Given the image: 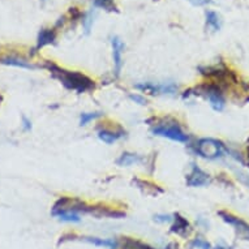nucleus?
Listing matches in <instances>:
<instances>
[{
    "instance_id": "obj_12",
    "label": "nucleus",
    "mask_w": 249,
    "mask_h": 249,
    "mask_svg": "<svg viewBox=\"0 0 249 249\" xmlns=\"http://www.w3.org/2000/svg\"><path fill=\"white\" fill-rule=\"evenodd\" d=\"M0 63L1 64H5V66H12V67H18V68H25V70H34L37 68V66H34L32 63H29L25 59H20V57L15 56H4L0 59Z\"/></svg>"
},
{
    "instance_id": "obj_15",
    "label": "nucleus",
    "mask_w": 249,
    "mask_h": 249,
    "mask_svg": "<svg viewBox=\"0 0 249 249\" xmlns=\"http://www.w3.org/2000/svg\"><path fill=\"white\" fill-rule=\"evenodd\" d=\"M141 162V157L137 154H133V153H123L120 155V158L116 160V163L122 167H128V166H132L135 163H140Z\"/></svg>"
},
{
    "instance_id": "obj_29",
    "label": "nucleus",
    "mask_w": 249,
    "mask_h": 249,
    "mask_svg": "<svg viewBox=\"0 0 249 249\" xmlns=\"http://www.w3.org/2000/svg\"><path fill=\"white\" fill-rule=\"evenodd\" d=\"M176 248H178V245H176L175 243H171V244H168L164 249H176Z\"/></svg>"
},
{
    "instance_id": "obj_27",
    "label": "nucleus",
    "mask_w": 249,
    "mask_h": 249,
    "mask_svg": "<svg viewBox=\"0 0 249 249\" xmlns=\"http://www.w3.org/2000/svg\"><path fill=\"white\" fill-rule=\"evenodd\" d=\"M154 219L157 222H168V221H171V218H170V215H155Z\"/></svg>"
},
{
    "instance_id": "obj_26",
    "label": "nucleus",
    "mask_w": 249,
    "mask_h": 249,
    "mask_svg": "<svg viewBox=\"0 0 249 249\" xmlns=\"http://www.w3.org/2000/svg\"><path fill=\"white\" fill-rule=\"evenodd\" d=\"M22 123H24V129H25V131H30V129H32V123H30V120H29L28 118L22 116Z\"/></svg>"
},
{
    "instance_id": "obj_18",
    "label": "nucleus",
    "mask_w": 249,
    "mask_h": 249,
    "mask_svg": "<svg viewBox=\"0 0 249 249\" xmlns=\"http://www.w3.org/2000/svg\"><path fill=\"white\" fill-rule=\"evenodd\" d=\"M97 8H102L107 12H118V7L115 4V0H91Z\"/></svg>"
},
{
    "instance_id": "obj_14",
    "label": "nucleus",
    "mask_w": 249,
    "mask_h": 249,
    "mask_svg": "<svg viewBox=\"0 0 249 249\" xmlns=\"http://www.w3.org/2000/svg\"><path fill=\"white\" fill-rule=\"evenodd\" d=\"M124 136V131L123 129H120L119 132H115V131H111V129H101V131L98 132V137L99 140H102L103 142L106 143H114L115 141H118L120 137H123Z\"/></svg>"
},
{
    "instance_id": "obj_30",
    "label": "nucleus",
    "mask_w": 249,
    "mask_h": 249,
    "mask_svg": "<svg viewBox=\"0 0 249 249\" xmlns=\"http://www.w3.org/2000/svg\"><path fill=\"white\" fill-rule=\"evenodd\" d=\"M3 102V95H0V103Z\"/></svg>"
},
{
    "instance_id": "obj_23",
    "label": "nucleus",
    "mask_w": 249,
    "mask_h": 249,
    "mask_svg": "<svg viewBox=\"0 0 249 249\" xmlns=\"http://www.w3.org/2000/svg\"><path fill=\"white\" fill-rule=\"evenodd\" d=\"M191 248H197V249H210L212 245L209 244L208 241L202 240V239H195L191 243Z\"/></svg>"
},
{
    "instance_id": "obj_9",
    "label": "nucleus",
    "mask_w": 249,
    "mask_h": 249,
    "mask_svg": "<svg viewBox=\"0 0 249 249\" xmlns=\"http://www.w3.org/2000/svg\"><path fill=\"white\" fill-rule=\"evenodd\" d=\"M133 184H135L137 188L142 191L143 195H147V196L157 197L158 195H162V193L164 192L163 189L160 188V185L150 183V181H147V180L139 179V178H135V179H133Z\"/></svg>"
},
{
    "instance_id": "obj_19",
    "label": "nucleus",
    "mask_w": 249,
    "mask_h": 249,
    "mask_svg": "<svg viewBox=\"0 0 249 249\" xmlns=\"http://www.w3.org/2000/svg\"><path fill=\"white\" fill-rule=\"evenodd\" d=\"M81 240L98 245V247H108V248H115L116 247V243H114L112 240H103V239H98V237H81Z\"/></svg>"
},
{
    "instance_id": "obj_3",
    "label": "nucleus",
    "mask_w": 249,
    "mask_h": 249,
    "mask_svg": "<svg viewBox=\"0 0 249 249\" xmlns=\"http://www.w3.org/2000/svg\"><path fill=\"white\" fill-rule=\"evenodd\" d=\"M227 150L223 142L214 139H201L197 141L195 145V151L202 158L208 160H215L223 155V153Z\"/></svg>"
},
{
    "instance_id": "obj_5",
    "label": "nucleus",
    "mask_w": 249,
    "mask_h": 249,
    "mask_svg": "<svg viewBox=\"0 0 249 249\" xmlns=\"http://www.w3.org/2000/svg\"><path fill=\"white\" fill-rule=\"evenodd\" d=\"M135 89L141 90V91H145L147 94H174L178 91V86L175 84H163V85H154V84H139V85L135 86Z\"/></svg>"
},
{
    "instance_id": "obj_17",
    "label": "nucleus",
    "mask_w": 249,
    "mask_h": 249,
    "mask_svg": "<svg viewBox=\"0 0 249 249\" xmlns=\"http://www.w3.org/2000/svg\"><path fill=\"white\" fill-rule=\"evenodd\" d=\"M206 24L208 26L213 29V30H221L222 28V21L218 16V13L213 12V11H208L206 12Z\"/></svg>"
},
{
    "instance_id": "obj_28",
    "label": "nucleus",
    "mask_w": 249,
    "mask_h": 249,
    "mask_svg": "<svg viewBox=\"0 0 249 249\" xmlns=\"http://www.w3.org/2000/svg\"><path fill=\"white\" fill-rule=\"evenodd\" d=\"M239 178H240V180L245 184V185H248V187H249V176L248 175L240 174V175H239Z\"/></svg>"
},
{
    "instance_id": "obj_10",
    "label": "nucleus",
    "mask_w": 249,
    "mask_h": 249,
    "mask_svg": "<svg viewBox=\"0 0 249 249\" xmlns=\"http://www.w3.org/2000/svg\"><path fill=\"white\" fill-rule=\"evenodd\" d=\"M174 219H175V223L171 227V232L178 233L180 236H187L188 232L191 231V225H189V222L181 216L180 214L176 213L175 215H174Z\"/></svg>"
},
{
    "instance_id": "obj_20",
    "label": "nucleus",
    "mask_w": 249,
    "mask_h": 249,
    "mask_svg": "<svg viewBox=\"0 0 249 249\" xmlns=\"http://www.w3.org/2000/svg\"><path fill=\"white\" fill-rule=\"evenodd\" d=\"M57 216L60 221H64V222H80L81 221V218L78 215L77 213H72V212H64V213H60V214H57Z\"/></svg>"
},
{
    "instance_id": "obj_7",
    "label": "nucleus",
    "mask_w": 249,
    "mask_h": 249,
    "mask_svg": "<svg viewBox=\"0 0 249 249\" xmlns=\"http://www.w3.org/2000/svg\"><path fill=\"white\" fill-rule=\"evenodd\" d=\"M86 213L93 214L97 218H124L125 213L119 212V210H114V209L107 208V206H88Z\"/></svg>"
},
{
    "instance_id": "obj_11",
    "label": "nucleus",
    "mask_w": 249,
    "mask_h": 249,
    "mask_svg": "<svg viewBox=\"0 0 249 249\" xmlns=\"http://www.w3.org/2000/svg\"><path fill=\"white\" fill-rule=\"evenodd\" d=\"M56 39V30L55 29H42L38 34L37 50L42 49L47 45H53Z\"/></svg>"
},
{
    "instance_id": "obj_8",
    "label": "nucleus",
    "mask_w": 249,
    "mask_h": 249,
    "mask_svg": "<svg viewBox=\"0 0 249 249\" xmlns=\"http://www.w3.org/2000/svg\"><path fill=\"white\" fill-rule=\"evenodd\" d=\"M111 45H112V55H114V64H115V74L118 77L120 74V71H122L123 66V59L122 53L123 50H124V43L122 42V39L119 37L111 38Z\"/></svg>"
},
{
    "instance_id": "obj_32",
    "label": "nucleus",
    "mask_w": 249,
    "mask_h": 249,
    "mask_svg": "<svg viewBox=\"0 0 249 249\" xmlns=\"http://www.w3.org/2000/svg\"><path fill=\"white\" fill-rule=\"evenodd\" d=\"M248 143H249V139H248Z\"/></svg>"
},
{
    "instance_id": "obj_6",
    "label": "nucleus",
    "mask_w": 249,
    "mask_h": 249,
    "mask_svg": "<svg viewBox=\"0 0 249 249\" xmlns=\"http://www.w3.org/2000/svg\"><path fill=\"white\" fill-rule=\"evenodd\" d=\"M210 183V176L205 171H202L196 164L192 166V171L187 176V185L188 187H204Z\"/></svg>"
},
{
    "instance_id": "obj_22",
    "label": "nucleus",
    "mask_w": 249,
    "mask_h": 249,
    "mask_svg": "<svg viewBox=\"0 0 249 249\" xmlns=\"http://www.w3.org/2000/svg\"><path fill=\"white\" fill-rule=\"evenodd\" d=\"M93 12L86 13L85 17H82V24H84V28H85V33L89 34L90 33V29H91V25H93Z\"/></svg>"
},
{
    "instance_id": "obj_4",
    "label": "nucleus",
    "mask_w": 249,
    "mask_h": 249,
    "mask_svg": "<svg viewBox=\"0 0 249 249\" xmlns=\"http://www.w3.org/2000/svg\"><path fill=\"white\" fill-rule=\"evenodd\" d=\"M200 73L205 77L213 78L214 81L219 82H233L237 84V78L232 71H230L225 64H219V66H209V67H200L198 68Z\"/></svg>"
},
{
    "instance_id": "obj_31",
    "label": "nucleus",
    "mask_w": 249,
    "mask_h": 249,
    "mask_svg": "<svg viewBox=\"0 0 249 249\" xmlns=\"http://www.w3.org/2000/svg\"><path fill=\"white\" fill-rule=\"evenodd\" d=\"M247 151H248V160H249V147H248V150H247Z\"/></svg>"
},
{
    "instance_id": "obj_1",
    "label": "nucleus",
    "mask_w": 249,
    "mask_h": 249,
    "mask_svg": "<svg viewBox=\"0 0 249 249\" xmlns=\"http://www.w3.org/2000/svg\"><path fill=\"white\" fill-rule=\"evenodd\" d=\"M43 67L47 68L53 74V77L57 78L67 89L73 90L78 94L88 93L95 89V82L81 72H71V71L63 70L53 61H45Z\"/></svg>"
},
{
    "instance_id": "obj_2",
    "label": "nucleus",
    "mask_w": 249,
    "mask_h": 249,
    "mask_svg": "<svg viewBox=\"0 0 249 249\" xmlns=\"http://www.w3.org/2000/svg\"><path fill=\"white\" fill-rule=\"evenodd\" d=\"M154 120L155 127L151 129L153 135L166 137L172 141L178 142H187L189 140L188 135H185L181 131L180 124L172 118H162V119H153Z\"/></svg>"
},
{
    "instance_id": "obj_25",
    "label": "nucleus",
    "mask_w": 249,
    "mask_h": 249,
    "mask_svg": "<svg viewBox=\"0 0 249 249\" xmlns=\"http://www.w3.org/2000/svg\"><path fill=\"white\" fill-rule=\"evenodd\" d=\"M189 3L195 7H201V5H206L212 3V0H188Z\"/></svg>"
},
{
    "instance_id": "obj_16",
    "label": "nucleus",
    "mask_w": 249,
    "mask_h": 249,
    "mask_svg": "<svg viewBox=\"0 0 249 249\" xmlns=\"http://www.w3.org/2000/svg\"><path fill=\"white\" fill-rule=\"evenodd\" d=\"M122 249H154L150 245L145 244L142 241L136 240L132 237H123Z\"/></svg>"
},
{
    "instance_id": "obj_13",
    "label": "nucleus",
    "mask_w": 249,
    "mask_h": 249,
    "mask_svg": "<svg viewBox=\"0 0 249 249\" xmlns=\"http://www.w3.org/2000/svg\"><path fill=\"white\" fill-rule=\"evenodd\" d=\"M218 215L221 216L222 219L226 222V223H229L231 226H235L237 229H243V230H247L249 231V226L245 223L244 221H241L240 218H237V216L232 215L231 213H227V212H218Z\"/></svg>"
},
{
    "instance_id": "obj_24",
    "label": "nucleus",
    "mask_w": 249,
    "mask_h": 249,
    "mask_svg": "<svg viewBox=\"0 0 249 249\" xmlns=\"http://www.w3.org/2000/svg\"><path fill=\"white\" fill-rule=\"evenodd\" d=\"M129 98L133 101L135 103H139V105H141V106H146L147 105V101L143 97H141V95L139 94H131L129 95Z\"/></svg>"
},
{
    "instance_id": "obj_21",
    "label": "nucleus",
    "mask_w": 249,
    "mask_h": 249,
    "mask_svg": "<svg viewBox=\"0 0 249 249\" xmlns=\"http://www.w3.org/2000/svg\"><path fill=\"white\" fill-rule=\"evenodd\" d=\"M102 112H85V114H81V118H80V125H86L88 123L94 120V119H98L102 116Z\"/></svg>"
}]
</instances>
